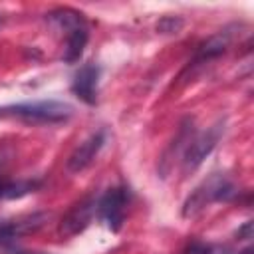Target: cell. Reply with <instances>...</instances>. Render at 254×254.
Masks as SVG:
<instances>
[{
    "label": "cell",
    "mask_w": 254,
    "mask_h": 254,
    "mask_svg": "<svg viewBox=\"0 0 254 254\" xmlns=\"http://www.w3.org/2000/svg\"><path fill=\"white\" fill-rule=\"evenodd\" d=\"M232 185L224 179H210L202 189H198L187 202V208H185V214H192L194 210L202 208L204 204H208L210 200H220V198H226L228 194H232Z\"/></svg>",
    "instance_id": "obj_3"
},
{
    "label": "cell",
    "mask_w": 254,
    "mask_h": 254,
    "mask_svg": "<svg viewBox=\"0 0 254 254\" xmlns=\"http://www.w3.org/2000/svg\"><path fill=\"white\" fill-rule=\"evenodd\" d=\"M36 189V183L30 181H4L0 179V198H16L22 194H28Z\"/></svg>",
    "instance_id": "obj_8"
},
{
    "label": "cell",
    "mask_w": 254,
    "mask_h": 254,
    "mask_svg": "<svg viewBox=\"0 0 254 254\" xmlns=\"http://www.w3.org/2000/svg\"><path fill=\"white\" fill-rule=\"evenodd\" d=\"M52 16V22L58 24L60 30L65 32V48H64V60L73 64L79 60L83 48H85V42H87V26H85V20L81 18V14L73 12V10H58Z\"/></svg>",
    "instance_id": "obj_1"
},
{
    "label": "cell",
    "mask_w": 254,
    "mask_h": 254,
    "mask_svg": "<svg viewBox=\"0 0 254 254\" xmlns=\"http://www.w3.org/2000/svg\"><path fill=\"white\" fill-rule=\"evenodd\" d=\"M103 143H105V133H103V131L93 133L89 139H85V141L71 153V157L67 159V169L73 171V173L85 169V167L95 159V155L99 153V149L103 147Z\"/></svg>",
    "instance_id": "obj_5"
},
{
    "label": "cell",
    "mask_w": 254,
    "mask_h": 254,
    "mask_svg": "<svg viewBox=\"0 0 254 254\" xmlns=\"http://www.w3.org/2000/svg\"><path fill=\"white\" fill-rule=\"evenodd\" d=\"M183 254H230L224 246H216V244H204V242H190Z\"/></svg>",
    "instance_id": "obj_9"
},
{
    "label": "cell",
    "mask_w": 254,
    "mask_h": 254,
    "mask_svg": "<svg viewBox=\"0 0 254 254\" xmlns=\"http://www.w3.org/2000/svg\"><path fill=\"white\" fill-rule=\"evenodd\" d=\"M129 200V190L125 187H113L109 189L95 206V214L99 220L113 232H117L125 220V208Z\"/></svg>",
    "instance_id": "obj_2"
},
{
    "label": "cell",
    "mask_w": 254,
    "mask_h": 254,
    "mask_svg": "<svg viewBox=\"0 0 254 254\" xmlns=\"http://www.w3.org/2000/svg\"><path fill=\"white\" fill-rule=\"evenodd\" d=\"M97 83H99V67L95 64L81 65L71 81V91L85 103H95L97 99Z\"/></svg>",
    "instance_id": "obj_4"
},
{
    "label": "cell",
    "mask_w": 254,
    "mask_h": 254,
    "mask_svg": "<svg viewBox=\"0 0 254 254\" xmlns=\"http://www.w3.org/2000/svg\"><path fill=\"white\" fill-rule=\"evenodd\" d=\"M218 135H220V129L218 127H214V129H208V131H204L200 137H196L192 143H190V147H189V151H187V169H194V167H198L200 165V161L212 151V147L216 145V141H218Z\"/></svg>",
    "instance_id": "obj_6"
},
{
    "label": "cell",
    "mask_w": 254,
    "mask_h": 254,
    "mask_svg": "<svg viewBox=\"0 0 254 254\" xmlns=\"http://www.w3.org/2000/svg\"><path fill=\"white\" fill-rule=\"evenodd\" d=\"M95 206H97L95 200H83V202H79L77 206H73V208L69 210V214L62 220V232H65V234H75V232L83 230V228L89 224L91 216L95 214Z\"/></svg>",
    "instance_id": "obj_7"
},
{
    "label": "cell",
    "mask_w": 254,
    "mask_h": 254,
    "mask_svg": "<svg viewBox=\"0 0 254 254\" xmlns=\"http://www.w3.org/2000/svg\"><path fill=\"white\" fill-rule=\"evenodd\" d=\"M22 254H44V252H22Z\"/></svg>",
    "instance_id": "obj_10"
}]
</instances>
